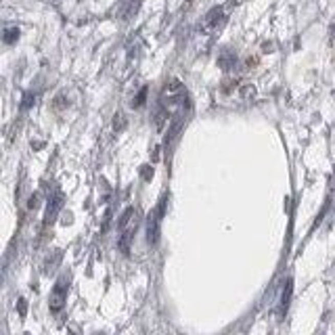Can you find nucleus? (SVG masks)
I'll list each match as a JSON object with an SVG mask.
<instances>
[{
  "label": "nucleus",
  "mask_w": 335,
  "mask_h": 335,
  "mask_svg": "<svg viewBox=\"0 0 335 335\" xmlns=\"http://www.w3.org/2000/svg\"><path fill=\"white\" fill-rule=\"evenodd\" d=\"M166 206H168V195H164V197L160 199L158 208H155V210L149 214V218H147V241H149L151 245H158V241H160V235H162V220H164V216H166Z\"/></svg>",
  "instance_id": "obj_2"
},
{
  "label": "nucleus",
  "mask_w": 335,
  "mask_h": 335,
  "mask_svg": "<svg viewBox=\"0 0 335 335\" xmlns=\"http://www.w3.org/2000/svg\"><path fill=\"white\" fill-rule=\"evenodd\" d=\"M17 40H19V30L17 28H7L3 32V42L5 44H15Z\"/></svg>",
  "instance_id": "obj_8"
},
{
  "label": "nucleus",
  "mask_w": 335,
  "mask_h": 335,
  "mask_svg": "<svg viewBox=\"0 0 335 335\" xmlns=\"http://www.w3.org/2000/svg\"><path fill=\"white\" fill-rule=\"evenodd\" d=\"M67 294H70V279H67V275L59 277L53 292H51V298H49V306H51V312H59L65 302H67Z\"/></svg>",
  "instance_id": "obj_3"
},
{
  "label": "nucleus",
  "mask_w": 335,
  "mask_h": 335,
  "mask_svg": "<svg viewBox=\"0 0 335 335\" xmlns=\"http://www.w3.org/2000/svg\"><path fill=\"white\" fill-rule=\"evenodd\" d=\"M292 292H294V283L289 279L283 287V294H281V302H279V319H283L287 315V308H289V300H292Z\"/></svg>",
  "instance_id": "obj_6"
},
{
  "label": "nucleus",
  "mask_w": 335,
  "mask_h": 335,
  "mask_svg": "<svg viewBox=\"0 0 335 335\" xmlns=\"http://www.w3.org/2000/svg\"><path fill=\"white\" fill-rule=\"evenodd\" d=\"M134 233H137V216H134V218L128 222V225H124V227L120 229L118 248H120V252H122L124 256L130 254V243H132V239H134Z\"/></svg>",
  "instance_id": "obj_4"
},
{
  "label": "nucleus",
  "mask_w": 335,
  "mask_h": 335,
  "mask_svg": "<svg viewBox=\"0 0 335 335\" xmlns=\"http://www.w3.org/2000/svg\"><path fill=\"white\" fill-rule=\"evenodd\" d=\"M218 63H220L222 70H231V67H235V63H237V57L231 55V53H225V55L218 59Z\"/></svg>",
  "instance_id": "obj_9"
},
{
  "label": "nucleus",
  "mask_w": 335,
  "mask_h": 335,
  "mask_svg": "<svg viewBox=\"0 0 335 335\" xmlns=\"http://www.w3.org/2000/svg\"><path fill=\"white\" fill-rule=\"evenodd\" d=\"M114 126H116V130H118V128H120V130L124 128V116H122V114H118V116H116V120H114Z\"/></svg>",
  "instance_id": "obj_14"
},
{
  "label": "nucleus",
  "mask_w": 335,
  "mask_h": 335,
  "mask_svg": "<svg viewBox=\"0 0 335 335\" xmlns=\"http://www.w3.org/2000/svg\"><path fill=\"white\" fill-rule=\"evenodd\" d=\"M34 101H36V97L32 93H26L24 95V103H21V109H30L34 105Z\"/></svg>",
  "instance_id": "obj_11"
},
{
  "label": "nucleus",
  "mask_w": 335,
  "mask_h": 335,
  "mask_svg": "<svg viewBox=\"0 0 335 335\" xmlns=\"http://www.w3.org/2000/svg\"><path fill=\"white\" fill-rule=\"evenodd\" d=\"M145 99H147V88H141L139 97L132 101V107H137V109H139V107H143V105H145Z\"/></svg>",
  "instance_id": "obj_10"
},
{
  "label": "nucleus",
  "mask_w": 335,
  "mask_h": 335,
  "mask_svg": "<svg viewBox=\"0 0 335 335\" xmlns=\"http://www.w3.org/2000/svg\"><path fill=\"white\" fill-rule=\"evenodd\" d=\"M17 310H19V315H21V319H26V315H28V302L21 298L19 300V304H17Z\"/></svg>",
  "instance_id": "obj_12"
},
{
  "label": "nucleus",
  "mask_w": 335,
  "mask_h": 335,
  "mask_svg": "<svg viewBox=\"0 0 335 335\" xmlns=\"http://www.w3.org/2000/svg\"><path fill=\"white\" fill-rule=\"evenodd\" d=\"M141 174H143V178H145V181H151V176H153V168H151V166H143Z\"/></svg>",
  "instance_id": "obj_13"
},
{
  "label": "nucleus",
  "mask_w": 335,
  "mask_h": 335,
  "mask_svg": "<svg viewBox=\"0 0 335 335\" xmlns=\"http://www.w3.org/2000/svg\"><path fill=\"white\" fill-rule=\"evenodd\" d=\"M220 19H222V9L216 7V9H212V11L206 15V26H208V28H216Z\"/></svg>",
  "instance_id": "obj_7"
},
{
  "label": "nucleus",
  "mask_w": 335,
  "mask_h": 335,
  "mask_svg": "<svg viewBox=\"0 0 335 335\" xmlns=\"http://www.w3.org/2000/svg\"><path fill=\"white\" fill-rule=\"evenodd\" d=\"M187 109H189L187 88L178 80H172L162 91L160 107H158V114H155V126H158V130H162L168 118H174L178 114H187Z\"/></svg>",
  "instance_id": "obj_1"
},
{
  "label": "nucleus",
  "mask_w": 335,
  "mask_h": 335,
  "mask_svg": "<svg viewBox=\"0 0 335 335\" xmlns=\"http://www.w3.org/2000/svg\"><path fill=\"white\" fill-rule=\"evenodd\" d=\"M61 208H63V195H61V193H57V195H55V197L49 201L47 214H44V227L53 225V222L57 220V216H59V212H61Z\"/></svg>",
  "instance_id": "obj_5"
}]
</instances>
